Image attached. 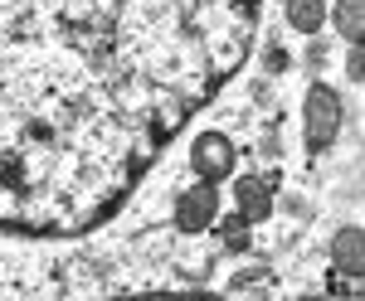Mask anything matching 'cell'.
Segmentation results:
<instances>
[{"mask_svg": "<svg viewBox=\"0 0 365 301\" xmlns=\"http://www.w3.org/2000/svg\"><path fill=\"white\" fill-rule=\"evenodd\" d=\"M327 25L336 29L346 44H361L365 39V0H336V5H327Z\"/></svg>", "mask_w": 365, "mask_h": 301, "instance_id": "cell-6", "label": "cell"}, {"mask_svg": "<svg viewBox=\"0 0 365 301\" xmlns=\"http://www.w3.org/2000/svg\"><path fill=\"white\" fill-rule=\"evenodd\" d=\"M127 301H215V297H175V292H151V297H127Z\"/></svg>", "mask_w": 365, "mask_h": 301, "instance_id": "cell-10", "label": "cell"}, {"mask_svg": "<svg viewBox=\"0 0 365 301\" xmlns=\"http://www.w3.org/2000/svg\"><path fill=\"white\" fill-rule=\"evenodd\" d=\"M234 214L244 223H263L268 214H273V185L268 180H258V175H239L234 180Z\"/></svg>", "mask_w": 365, "mask_h": 301, "instance_id": "cell-4", "label": "cell"}, {"mask_svg": "<svg viewBox=\"0 0 365 301\" xmlns=\"http://www.w3.org/2000/svg\"><path fill=\"white\" fill-rule=\"evenodd\" d=\"M341 127H346V102H341V93L331 83H312L307 97H302V141H307V151H327V146H336Z\"/></svg>", "mask_w": 365, "mask_h": 301, "instance_id": "cell-1", "label": "cell"}, {"mask_svg": "<svg viewBox=\"0 0 365 301\" xmlns=\"http://www.w3.org/2000/svg\"><path fill=\"white\" fill-rule=\"evenodd\" d=\"M287 29H297L302 39H317L327 29V0H287Z\"/></svg>", "mask_w": 365, "mask_h": 301, "instance_id": "cell-7", "label": "cell"}, {"mask_svg": "<svg viewBox=\"0 0 365 301\" xmlns=\"http://www.w3.org/2000/svg\"><path fill=\"white\" fill-rule=\"evenodd\" d=\"M331 263H336L341 277H361L365 273V233H361V223L336 228V238H331Z\"/></svg>", "mask_w": 365, "mask_h": 301, "instance_id": "cell-5", "label": "cell"}, {"mask_svg": "<svg viewBox=\"0 0 365 301\" xmlns=\"http://www.w3.org/2000/svg\"><path fill=\"white\" fill-rule=\"evenodd\" d=\"M220 219V185H190V190L175 199V228L180 233H205V228H215Z\"/></svg>", "mask_w": 365, "mask_h": 301, "instance_id": "cell-3", "label": "cell"}, {"mask_svg": "<svg viewBox=\"0 0 365 301\" xmlns=\"http://www.w3.org/2000/svg\"><path fill=\"white\" fill-rule=\"evenodd\" d=\"M346 78H351V83L365 78V49H361V44H351V54H346Z\"/></svg>", "mask_w": 365, "mask_h": 301, "instance_id": "cell-8", "label": "cell"}, {"mask_svg": "<svg viewBox=\"0 0 365 301\" xmlns=\"http://www.w3.org/2000/svg\"><path fill=\"white\" fill-rule=\"evenodd\" d=\"M234 165H239V151H234V141L225 132H200L195 146H190V170H195L205 185H220L234 175Z\"/></svg>", "mask_w": 365, "mask_h": 301, "instance_id": "cell-2", "label": "cell"}, {"mask_svg": "<svg viewBox=\"0 0 365 301\" xmlns=\"http://www.w3.org/2000/svg\"><path fill=\"white\" fill-rule=\"evenodd\" d=\"M215 223H220V233H225L234 248L244 243V219H239V214H229V219H215Z\"/></svg>", "mask_w": 365, "mask_h": 301, "instance_id": "cell-9", "label": "cell"}]
</instances>
